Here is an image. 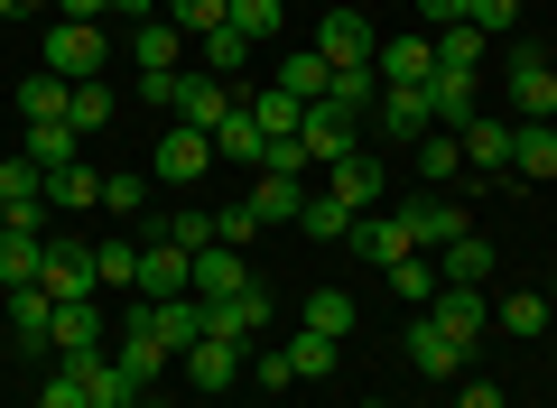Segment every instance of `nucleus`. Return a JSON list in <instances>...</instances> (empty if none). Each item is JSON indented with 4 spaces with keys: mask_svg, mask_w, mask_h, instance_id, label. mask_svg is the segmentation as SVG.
<instances>
[{
    "mask_svg": "<svg viewBox=\"0 0 557 408\" xmlns=\"http://www.w3.org/2000/svg\"><path fill=\"white\" fill-rule=\"evenodd\" d=\"M149 233L177 242V251H205V242H214V214H205V205H168V214H149Z\"/></svg>",
    "mask_w": 557,
    "mask_h": 408,
    "instance_id": "obj_35",
    "label": "nucleus"
},
{
    "mask_svg": "<svg viewBox=\"0 0 557 408\" xmlns=\"http://www.w3.org/2000/svg\"><path fill=\"white\" fill-rule=\"evenodd\" d=\"M38 288H47V297H102V279H94V242H47Z\"/></svg>",
    "mask_w": 557,
    "mask_h": 408,
    "instance_id": "obj_11",
    "label": "nucleus"
},
{
    "mask_svg": "<svg viewBox=\"0 0 557 408\" xmlns=\"http://www.w3.org/2000/svg\"><path fill=\"white\" fill-rule=\"evenodd\" d=\"M131 57H139V75H177L186 38H177L168 20H139V28H131Z\"/></svg>",
    "mask_w": 557,
    "mask_h": 408,
    "instance_id": "obj_27",
    "label": "nucleus"
},
{
    "mask_svg": "<svg viewBox=\"0 0 557 408\" xmlns=\"http://www.w3.org/2000/svg\"><path fill=\"white\" fill-rule=\"evenodd\" d=\"M317 57H325V65H372L381 38H372L362 10H325V20H317Z\"/></svg>",
    "mask_w": 557,
    "mask_h": 408,
    "instance_id": "obj_10",
    "label": "nucleus"
},
{
    "mask_svg": "<svg viewBox=\"0 0 557 408\" xmlns=\"http://www.w3.org/2000/svg\"><path fill=\"white\" fill-rule=\"evenodd\" d=\"M278 353H288V371H298V381H325V371L344 362V344H335V334H317V325H298Z\"/></svg>",
    "mask_w": 557,
    "mask_h": 408,
    "instance_id": "obj_30",
    "label": "nucleus"
},
{
    "mask_svg": "<svg viewBox=\"0 0 557 408\" xmlns=\"http://www.w3.org/2000/svg\"><path fill=\"white\" fill-rule=\"evenodd\" d=\"M242 205L260 214V233H270V223H298V205H307V176H278V168H260V186L242 195Z\"/></svg>",
    "mask_w": 557,
    "mask_h": 408,
    "instance_id": "obj_22",
    "label": "nucleus"
},
{
    "mask_svg": "<svg viewBox=\"0 0 557 408\" xmlns=\"http://www.w3.org/2000/svg\"><path fill=\"white\" fill-rule=\"evenodd\" d=\"M493 316H502V334H520V344H530V334H548V316H557V307H548V288H502V307H493Z\"/></svg>",
    "mask_w": 557,
    "mask_h": 408,
    "instance_id": "obj_31",
    "label": "nucleus"
},
{
    "mask_svg": "<svg viewBox=\"0 0 557 408\" xmlns=\"http://www.w3.org/2000/svg\"><path fill=\"white\" fill-rule=\"evenodd\" d=\"M251 381H260V390H288L298 371H288V353H251Z\"/></svg>",
    "mask_w": 557,
    "mask_h": 408,
    "instance_id": "obj_56",
    "label": "nucleus"
},
{
    "mask_svg": "<svg viewBox=\"0 0 557 408\" xmlns=\"http://www.w3.org/2000/svg\"><path fill=\"white\" fill-rule=\"evenodd\" d=\"M139 297H196V251L149 242V251H139Z\"/></svg>",
    "mask_w": 557,
    "mask_h": 408,
    "instance_id": "obj_13",
    "label": "nucleus"
},
{
    "mask_svg": "<svg viewBox=\"0 0 557 408\" xmlns=\"http://www.w3.org/2000/svg\"><path fill=\"white\" fill-rule=\"evenodd\" d=\"M20 149H28V158H38V168H47V176H57V168H75V149H84V139H75V131H65V121H28V139H20Z\"/></svg>",
    "mask_w": 557,
    "mask_h": 408,
    "instance_id": "obj_39",
    "label": "nucleus"
},
{
    "mask_svg": "<svg viewBox=\"0 0 557 408\" xmlns=\"http://www.w3.org/2000/svg\"><path fill=\"white\" fill-rule=\"evenodd\" d=\"M465 20H474L483 38L502 47V38H511V28H520V0H474V10H465Z\"/></svg>",
    "mask_w": 557,
    "mask_h": 408,
    "instance_id": "obj_52",
    "label": "nucleus"
},
{
    "mask_svg": "<svg viewBox=\"0 0 557 408\" xmlns=\"http://www.w3.org/2000/svg\"><path fill=\"white\" fill-rule=\"evenodd\" d=\"M20 10H47V20H57V0H20Z\"/></svg>",
    "mask_w": 557,
    "mask_h": 408,
    "instance_id": "obj_60",
    "label": "nucleus"
},
{
    "mask_svg": "<svg viewBox=\"0 0 557 408\" xmlns=\"http://www.w3.org/2000/svg\"><path fill=\"white\" fill-rule=\"evenodd\" d=\"M94 279L121 288V297H139V251H131V242H94Z\"/></svg>",
    "mask_w": 557,
    "mask_h": 408,
    "instance_id": "obj_48",
    "label": "nucleus"
},
{
    "mask_svg": "<svg viewBox=\"0 0 557 408\" xmlns=\"http://www.w3.org/2000/svg\"><path fill=\"white\" fill-rule=\"evenodd\" d=\"M242 288H260L251 260H242L233 242H205V251H196V297H242Z\"/></svg>",
    "mask_w": 557,
    "mask_h": 408,
    "instance_id": "obj_15",
    "label": "nucleus"
},
{
    "mask_svg": "<svg viewBox=\"0 0 557 408\" xmlns=\"http://www.w3.org/2000/svg\"><path fill=\"white\" fill-rule=\"evenodd\" d=\"M418 316H437V325L456 334V344H483V325H493V297H483V288H465V279H446V288L428 297Z\"/></svg>",
    "mask_w": 557,
    "mask_h": 408,
    "instance_id": "obj_9",
    "label": "nucleus"
},
{
    "mask_svg": "<svg viewBox=\"0 0 557 408\" xmlns=\"http://www.w3.org/2000/svg\"><path fill=\"white\" fill-rule=\"evenodd\" d=\"M307 158L317 168H335V158H354V112H335V102H307Z\"/></svg>",
    "mask_w": 557,
    "mask_h": 408,
    "instance_id": "obj_17",
    "label": "nucleus"
},
{
    "mask_svg": "<svg viewBox=\"0 0 557 408\" xmlns=\"http://www.w3.org/2000/svg\"><path fill=\"white\" fill-rule=\"evenodd\" d=\"M214 149H223V158H251V168H270V131L251 121V102H242V112L214 131Z\"/></svg>",
    "mask_w": 557,
    "mask_h": 408,
    "instance_id": "obj_41",
    "label": "nucleus"
},
{
    "mask_svg": "<svg viewBox=\"0 0 557 408\" xmlns=\"http://www.w3.org/2000/svg\"><path fill=\"white\" fill-rule=\"evenodd\" d=\"M131 316L159 334L168 353H196L205 344V307H196V297H131Z\"/></svg>",
    "mask_w": 557,
    "mask_h": 408,
    "instance_id": "obj_8",
    "label": "nucleus"
},
{
    "mask_svg": "<svg viewBox=\"0 0 557 408\" xmlns=\"http://www.w3.org/2000/svg\"><path fill=\"white\" fill-rule=\"evenodd\" d=\"M354 205H344V195H307V205H298V233L307 242H354Z\"/></svg>",
    "mask_w": 557,
    "mask_h": 408,
    "instance_id": "obj_29",
    "label": "nucleus"
},
{
    "mask_svg": "<svg viewBox=\"0 0 557 408\" xmlns=\"http://www.w3.org/2000/svg\"><path fill=\"white\" fill-rule=\"evenodd\" d=\"M483 112V94H474V75H428V121H437V131H465V121Z\"/></svg>",
    "mask_w": 557,
    "mask_h": 408,
    "instance_id": "obj_20",
    "label": "nucleus"
},
{
    "mask_svg": "<svg viewBox=\"0 0 557 408\" xmlns=\"http://www.w3.org/2000/svg\"><path fill=\"white\" fill-rule=\"evenodd\" d=\"M511 176H557V121H520L511 131Z\"/></svg>",
    "mask_w": 557,
    "mask_h": 408,
    "instance_id": "obj_26",
    "label": "nucleus"
},
{
    "mask_svg": "<svg viewBox=\"0 0 557 408\" xmlns=\"http://www.w3.org/2000/svg\"><path fill=\"white\" fill-rule=\"evenodd\" d=\"M362 408H391V399H362Z\"/></svg>",
    "mask_w": 557,
    "mask_h": 408,
    "instance_id": "obj_62",
    "label": "nucleus"
},
{
    "mask_svg": "<svg viewBox=\"0 0 557 408\" xmlns=\"http://www.w3.org/2000/svg\"><path fill=\"white\" fill-rule=\"evenodd\" d=\"M233 112H242V94H233L223 75H205V65H196V75H186V65L168 75V121H196V131H223Z\"/></svg>",
    "mask_w": 557,
    "mask_h": 408,
    "instance_id": "obj_3",
    "label": "nucleus"
},
{
    "mask_svg": "<svg viewBox=\"0 0 557 408\" xmlns=\"http://www.w3.org/2000/svg\"><path fill=\"white\" fill-rule=\"evenodd\" d=\"M325 195H344V205H381V158L372 149H354V158H335V168H325Z\"/></svg>",
    "mask_w": 557,
    "mask_h": 408,
    "instance_id": "obj_23",
    "label": "nucleus"
},
{
    "mask_svg": "<svg viewBox=\"0 0 557 408\" xmlns=\"http://www.w3.org/2000/svg\"><path fill=\"white\" fill-rule=\"evenodd\" d=\"M372 112H381V131H391V139H428V131H437V121H428V84H381Z\"/></svg>",
    "mask_w": 557,
    "mask_h": 408,
    "instance_id": "obj_16",
    "label": "nucleus"
},
{
    "mask_svg": "<svg viewBox=\"0 0 557 408\" xmlns=\"http://www.w3.org/2000/svg\"><path fill=\"white\" fill-rule=\"evenodd\" d=\"M168 28L177 38H214V28H233V0H168Z\"/></svg>",
    "mask_w": 557,
    "mask_h": 408,
    "instance_id": "obj_44",
    "label": "nucleus"
},
{
    "mask_svg": "<svg viewBox=\"0 0 557 408\" xmlns=\"http://www.w3.org/2000/svg\"><path fill=\"white\" fill-rule=\"evenodd\" d=\"M511 131H520V121H502V112H474V121H465V176H502V168H511Z\"/></svg>",
    "mask_w": 557,
    "mask_h": 408,
    "instance_id": "obj_12",
    "label": "nucleus"
},
{
    "mask_svg": "<svg viewBox=\"0 0 557 408\" xmlns=\"http://www.w3.org/2000/svg\"><path fill=\"white\" fill-rule=\"evenodd\" d=\"M57 20H84V28H102V20H112V0H57Z\"/></svg>",
    "mask_w": 557,
    "mask_h": 408,
    "instance_id": "obj_58",
    "label": "nucleus"
},
{
    "mask_svg": "<svg viewBox=\"0 0 557 408\" xmlns=\"http://www.w3.org/2000/svg\"><path fill=\"white\" fill-rule=\"evenodd\" d=\"M47 270V233H0V288H38Z\"/></svg>",
    "mask_w": 557,
    "mask_h": 408,
    "instance_id": "obj_28",
    "label": "nucleus"
},
{
    "mask_svg": "<svg viewBox=\"0 0 557 408\" xmlns=\"http://www.w3.org/2000/svg\"><path fill=\"white\" fill-rule=\"evenodd\" d=\"M10 10H20V0H0V20H10Z\"/></svg>",
    "mask_w": 557,
    "mask_h": 408,
    "instance_id": "obj_61",
    "label": "nucleus"
},
{
    "mask_svg": "<svg viewBox=\"0 0 557 408\" xmlns=\"http://www.w3.org/2000/svg\"><path fill=\"white\" fill-rule=\"evenodd\" d=\"M251 233H260V214H251V205H214V242H233V251H242Z\"/></svg>",
    "mask_w": 557,
    "mask_h": 408,
    "instance_id": "obj_53",
    "label": "nucleus"
},
{
    "mask_svg": "<svg viewBox=\"0 0 557 408\" xmlns=\"http://www.w3.org/2000/svg\"><path fill=\"white\" fill-rule=\"evenodd\" d=\"M0 233H47V205H0Z\"/></svg>",
    "mask_w": 557,
    "mask_h": 408,
    "instance_id": "obj_57",
    "label": "nucleus"
},
{
    "mask_svg": "<svg viewBox=\"0 0 557 408\" xmlns=\"http://www.w3.org/2000/svg\"><path fill=\"white\" fill-rule=\"evenodd\" d=\"M437 279H465V288H483V279H493V242H483V233L446 242V251H437Z\"/></svg>",
    "mask_w": 557,
    "mask_h": 408,
    "instance_id": "obj_37",
    "label": "nucleus"
},
{
    "mask_svg": "<svg viewBox=\"0 0 557 408\" xmlns=\"http://www.w3.org/2000/svg\"><path fill=\"white\" fill-rule=\"evenodd\" d=\"M399 223H409V242H418V251H446V242H465V233H474V214H465V205H446L437 186H418V205H399Z\"/></svg>",
    "mask_w": 557,
    "mask_h": 408,
    "instance_id": "obj_6",
    "label": "nucleus"
},
{
    "mask_svg": "<svg viewBox=\"0 0 557 408\" xmlns=\"http://www.w3.org/2000/svg\"><path fill=\"white\" fill-rule=\"evenodd\" d=\"M354 251L372 260V270H391V260H409L418 242H409V223H399V214H362L354 223Z\"/></svg>",
    "mask_w": 557,
    "mask_h": 408,
    "instance_id": "obj_24",
    "label": "nucleus"
},
{
    "mask_svg": "<svg viewBox=\"0 0 557 408\" xmlns=\"http://www.w3.org/2000/svg\"><path fill=\"white\" fill-rule=\"evenodd\" d=\"M205 307V334H214V344H260V334H270V297L260 288H242V297H196Z\"/></svg>",
    "mask_w": 557,
    "mask_h": 408,
    "instance_id": "obj_7",
    "label": "nucleus"
},
{
    "mask_svg": "<svg viewBox=\"0 0 557 408\" xmlns=\"http://www.w3.org/2000/svg\"><path fill=\"white\" fill-rule=\"evenodd\" d=\"M483 57H493V38H483L474 20H465V28H437V65H446V75H483Z\"/></svg>",
    "mask_w": 557,
    "mask_h": 408,
    "instance_id": "obj_33",
    "label": "nucleus"
},
{
    "mask_svg": "<svg viewBox=\"0 0 557 408\" xmlns=\"http://www.w3.org/2000/svg\"><path fill=\"white\" fill-rule=\"evenodd\" d=\"M548 307H557V279H548Z\"/></svg>",
    "mask_w": 557,
    "mask_h": 408,
    "instance_id": "obj_64",
    "label": "nucleus"
},
{
    "mask_svg": "<svg viewBox=\"0 0 557 408\" xmlns=\"http://www.w3.org/2000/svg\"><path fill=\"white\" fill-rule=\"evenodd\" d=\"M38 408H94V399H84V381H75V371H47V390H38Z\"/></svg>",
    "mask_w": 557,
    "mask_h": 408,
    "instance_id": "obj_54",
    "label": "nucleus"
},
{
    "mask_svg": "<svg viewBox=\"0 0 557 408\" xmlns=\"http://www.w3.org/2000/svg\"><path fill=\"white\" fill-rule=\"evenodd\" d=\"M325 75H335V65H325L317 47H307V57H278V94H298V102H325Z\"/></svg>",
    "mask_w": 557,
    "mask_h": 408,
    "instance_id": "obj_46",
    "label": "nucleus"
},
{
    "mask_svg": "<svg viewBox=\"0 0 557 408\" xmlns=\"http://www.w3.org/2000/svg\"><path fill=\"white\" fill-rule=\"evenodd\" d=\"M242 353H251V344H214V334H205V344L186 353V381H196L205 399H214V390H233L242 371H251V362H242Z\"/></svg>",
    "mask_w": 557,
    "mask_h": 408,
    "instance_id": "obj_19",
    "label": "nucleus"
},
{
    "mask_svg": "<svg viewBox=\"0 0 557 408\" xmlns=\"http://www.w3.org/2000/svg\"><path fill=\"white\" fill-rule=\"evenodd\" d=\"M502 94H511L520 121H557V57L548 47H511L502 57Z\"/></svg>",
    "mask_w": 557,
    "mask_h": 408,
    "instance_id": "obj_1",
    "label": "nucleus"
},
{
    "mask_svg": "<svg viewBox=\"0 0 557 408\" xmlns=\"http://www.w3.org/2000/svg\"><path fill=\"white\" fill-rule=\"evenodd\" d=\"M0 205H47V168H38V158H0Z\"/></svg>",
    "mask_w": 557,
    "mask_h": 408,
    "instance_id": "obj_45",
    "label": "nucleus"
},
{
    "mask_svg": "<svg viewBox=\"0 0 557 408\" xmlns=\"http://www.w3.org/2000/svg\"><path fill=\"white\" fill-rule=\"evenodd\" d=\"M278 10H288V0H233V28H242V38H278Z\"/></svg>",
    "mask_w": 557,
    "mask_h": 408,
    "instance_id": "obj_51",
    "label": "nucleus"
},
{
    "mask_svg": "<svg viewBox=\"0 0 557 408\" xmlns=\"http://www.w3.org/2000/svg\"><path fill=\"white\" fill-rule=\"evenodd\" d=\"M47 75H65V84H102V57H112V38L102 28H84V20H47Z\"/></svg>",
    "mask_w": 557,
    "mask_h": 408,
    "instance_id": "obj_2",
    "label": "nucleus"
},
{
    "mask_svg": "<svg viewBox=\"0 0 557 408\" xmlns=\"http://www.w3.org/2000/svg\"><path fill=\"white\" fill-rule=\"evenodd\" d=\"M465 10H474V0H418V28H428V38H437V28H465Z\"/></svg>",
    "mask_w": 557,
    "mask_h": 408,
    "instance_id": "obj_55",
    "label": "nucleus"
},
{
    "mask_svg": "<svg viewBox=\"0 0 557 408\" xmlns=\"http://www.w3.org/2000/svg\"><path fill=\"white\" fill-rule=\"evenodd\" d=\"M112 112H121V102H112V84H75V112H65V131H75V139H94V131H112Z\"/></svg>",
    "mask_w": 557,
    "mask_h": 408,
    "instance_id": "obj_47",
    "label": "nucleus"
},
{
    "mask_svg": "<svg viewBox=\"0 0 557 408\" xmlns=\"http://www.w3.org/2000/svg\"><path fill=\"white\" fill-rule=\"evenodd\" d=\"M465 353H474V344H456V334H446L437 316H409V334H399V362H409L418 381H456V371H465Z\"/></svg>",
    "mask_w": 557,
    "mask_h": 408,
    "instance_id": "obj_5",
    "label": "nucleus"
},
{
    "mask_svg": "<svg viewBox=\"0 0 557 408\" xmlns=\"http://www.w3.org/2000/svg\"><path fill=\"white\" fill-rule=\"evenodd\" d=\"M47 325H57V297H47V288H10V334H20L28 353H57Z\"/></svg>",
    "mask_w": 557,
    "mask_h": 408,
    "instance_id": "obj_25",
    "label": "nucleus"
},
{
    "mask_svg": "<svg viewBox=\"0 0 557 408\" xmlns=\"http://www.w3.org/2000/svg\"><path fill=\"white\" fill-rule=\"evenodd\" d=\"M446 176H465V139L456 131H428V139H418V186H446Z\"/></svg>",
    "mask_w": 557,
    "mask_h": 408,
    "instance_id": "obj_38",
    "label": "nucleus"
},
{
    "mask_svg": "<svg viewBox=\"0 0 557 408\" xmlns=\"http://www.w3.org/2000/svg\"><path fill=\"white\" fill-rule=\"evenodd\" d=\"M47 344H57V353H102V307H94V297H57Z\"/></svg>",
    "mask_w": 557,
    "mask_h": 408,
    "instance_id": "obj_21",
    "label": "nucleus"
},
{
    "mask_svg": "<svg viewBox=\"0 0 557 408\" xmlns=\"http://www.w3.org/2000/svg\"><path fill=\"white\" fill-rule=\"evenodd\" d=\"M65 112H75V84H65V75H47V65H38V75L20 84V121H65Z\"/></svg>",
    "mask_w": 557,
    "mask_h": 408,
    "instance_id": "obj_32",
    "label": "nucleus"
},
{
    "mask_svg": "<svg viewBox=\"0 0 557 408\" xmlns=\"http://www.w3.org/2000/svg\"><path fill=\"white\" fill-rule=\"evenodd\" d=\"M381 279H391V288L409 297V307H428V297L446 288V279H437V251H409V260H391V270H381Z\"/></svg>",
    "mask_w": 557,
    "mask_h": 408,
    "instance_id": "obj_40",
    "label": "nucleus"
},
{
    "mask_svg": "<svg viewBox=\"0 0 557 408\" xmlns=\"http://www.w3.org/2000/svg\"><path fill=\"white\" fill-rule=\"evenodd\" d=\"M325 102H335V112H372V102H381V75H372V65H335V75H325Z\"/></svg>",
    "mask_w": 557,
    "mask_h": 408,
    "instance_id": "obj_36",
    "label": "nucleus"
},
{
    "mask_svg": "<svg viewBox=\"0 0 557 408\" xmlns=\"http://www.w3.org/2000/svg\"><path fill=\"white\" fill-rule=\"evenodd\" d=\"M214 131H196V121H177V131H159V149H149V176L159 186H205V168H214Z\"/></svg>",
    "mask_w": 557,
    "mask_h": 408,
    "instance_id": "obj_4",
    "label": "nucleus"
},
{
    "mask_svg": "<svg viewBox=\"0 0 557 408\" xmlns=\"http://www.w3.org/2000/svg\"><path fill=\"white\" fill-rule=\"evenodd\" d=\"M456 408H502V381H465V390H456Z\"/></svg>",
    "mask_w": 557,
    "mask_h": 408,
    "instance_id": "obj_59",
    "label": "nucleus"
},
{
    "mask_svg": "<svg viewBox=\"0 0 557 408\" xmlns=\"http://www.w3.org/2000/svg\"><path fill=\"white\" fill-rule=\"evenodd\" d=\"M149 408H177V399H149Z\"/></svg>",
    "mask_w": 557,
    "mask_h": 408,
    "instance_id": "obj_63",
    "label": "nucleus"
},
{
    "mask_svg": "<svg viewBox=\"0 0 557 408\" xmlns=\"http://www.w3.org/2000/svg\"><path fill=\"white\" fill-rule=\"evenodd\" d=\"M251 57H260V47L242 38V28H214V38H205V75H223V84H233L242 65H251Z\"/></svg>",
    "mask_w": 557,
    "mask_h": 408,
    "instance_id": "obj_49",
    "label": "nucleus"
},
{
    "mask_svg": "<svg viewBox=\"0 0 557 408\" xmlns=\"http://www.w3.org/2000/svg\"><path fill=\"white\" fill-rule=\"evenodd\" d=\"M112 362L131 371V390H149V381L168 371V344H159L149 325H139V316H121V344H112Z\"/></svg>",
    "mask_w": 557,
    "mask_h": 408,
    "instance_id": "obj_18",
    "label": "nucleus"
},
{
    "mask_svg": "<svg viewBox=\"0 0 557 408\" xmlns=\"http://www.w3.org/2000/svg\"><path fill=\"white\" fill-rule=\"evenodd\" d=\"M372 75H381V84H428V75H437V38H428V28H409V38H381Z\"/></svg>",
    "mask_w": 557,
    "mask_h": 408,
    "instance_id": "obj_14",
    "label": "nucleus"
},
{
    "mask_svg": "<svg viewBox=\"0 0 557 408\" xmlns=\"http://www.w3.org/2000/svg\"><path fill=\"white\" fill-rule=\"evenodd\" d=\"M47 205H57V214L102 205V168H84V158H75V168H57V176H47Z\"/></svg>",
    "mask_w": 557,
    "mask_h": 408,
    "instance_id": "obj_34",
    "label": "nucleus"
},
{
    "mask_svg": "<svg viewBox=\"0 0 557 408\" xmlns=\"http://www.w3.org/2000/svg\"><path fill=\"white\" fill-rule=\"evenodd\" d=\"M251 121H260L270 139H298V131H307V102H298V94H278V84H270V94H251Z\"/></svg>",
    "mask_w": 557,
    "mask_h": 408,
    "instance_id": "obj_43",
    "label": "nucleus"
},
{
    "mask_svg": "<svg viewBox=\"0 0 557 408\" xmlns=\"http://www.w3.org/2000/svg\"><path fill=\"white\" fill-rule=\"evenodd\" d=\"M149 186H159V176H139V168H121V176H102V205H112V214H149Z\"/></svg>",
    "mask_w": 557,
    "mask_h": 408,
    "instance_id": "obj_50",
    "label": "nucleus"
},
{
    "mask_svg": "<svg viewBox=\"0 0 557 408\" xmlns=\"http://www.w3.org/2000/svg\"><path fill=\"white\" fill-rule=\"evenodd\" d=\"M298 325H317V334H335V344H354V297L344 288H307V316Z\"/></svg>",
    "mask_w": 557,
    "mask_h": 408,
    "instance_id": "obj_42",
    "label": "nucleus"
}]
</instances>
